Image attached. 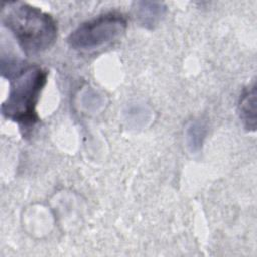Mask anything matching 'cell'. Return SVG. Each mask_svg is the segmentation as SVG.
Listing matches in <instances>:
<instances>
[{"label": "cell", "instance_id": "cell-1", "mask_svg": "<svg viewBox=\"0 0 257 257\" xmlns=\"http://www.w3.org/2000/svg\"><path fill=\"white\" fill-rule=\"evenodd\" d=\"M1 8L2 25L26 54L40 53L54 44L57 25L49 13L20 1L4 2Z\"/></svg>", "mask_w": 257, "mask_h": 257}, {"label": "cell", "instance_id": "cell-2", "mask_svg": "<svg viewBox=\"0 0 257 257\" xmlns=\"http://www.w3.org/2000/svg\"><path fill=\"white\" fill-rule=\"evenodd\" d=\"M47 76L48 72L39 65L19 67L9 75L8 95L1 105L3 116L20 126H33L39 120L36 106Z\"/></svg>", "mask_w": 257, "mask_h": 257}, {"label": "cell", "instance_id": "cell-3", "mask_svg": "<svg viewBox=\"0 0 257 257\" xmlns=\"http://www.w3.org/2000/svg\"><path fill=\"white\" fill-rule=\"evenodd\" d=\"M127 28L126 18L117 12H107L78 25L68 36V45L78 51H91L119 38Z\"/></svg>", "mask_w": 257, "mask_h": 257}, {"label": "cell", "instance_id": "cell-4", "mask_svg": "<svg viewBox=\"0 0 257 257\" xmlns=\"http://www.w3.org/2000/svg\"><path fill=\"white\" fill-rule=\"evenodd\" d=\"M136 19L146 28H154L164 17L167 7L162 2L138 1L134 6Z\"/></svg>", "mask_w": 257, "mask_h": 257}, {"label": "cell", "instance_id": "cell-5", "mask_svg": "<svg viewBox=\"0 0 257 257\" xmlns=\"http://www.w3.org/2000/svg\"><path fill=\"white\" fill-rule=\"evenodd\" d=\"M238 111L240 118L242 119L244 125L248 130H255L256 127V86L246 88L241 94Z\"/></svg>", "mask_w": 257, "mask_h": 257}, {"label": "cell", "instance_id": "cell-6", "mask_svg": "<svg viewBox=\"0 0 257 257\" xmlns=\"http://www.w3.org/2000/svg\"><path fill=\"white\" fill-rule=\"evenodd\" d=\"M186 142L192 153H198L203 145L206 137V126L204 123L194 120L191 121L186 127Z\"/></svg>", "mask_w": 257, "mask_h": 257}]
</instances>
